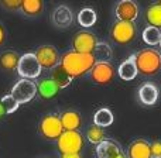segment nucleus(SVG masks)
Returning a JSON list of instances; mask_svg holds the SVG:
<instances>
[{
    "label": "nucleus",
    "instance_id": "c9c22d12",
    "mask_svg": "<svg viewBox=\"0 0 161 158\" xmlns=\"http://www.w3.org/2000/svg\"><path fill=\"white\" fill-rule=\"evenodd\" d=\"M160 61H161V57H160Z\"/></svg>",
    "mask_w": 161,
    "mask_h": 158
},
{
    "label": "nucleus",
    "instance_id": "a878e982",
    "mask_svg": "<svg viewBox=\"0 0 161 158\" xmlns=\"http://www.w3.org/2000/svg\"><path fill=\"white\" fill-rule=\"evenodd\" d=\"M160 40H161L160 28L151 27V25H148V27L144 28V31H143V41H144L147 45L154 47V45L160 44Z\"/></svg>",
    "mask_w": 161,
    "mask_h": 158
},
{
    "label": "nucleus",
    "instance_id": "473e14b6",
    "mask_svg": "<svg viewBox=\"0 0 161 158\" xmlns=\"http://www.w3.org/2000/svg\"><path fill=\"white\" fill-rule=\"evenodd\" d=\"M6 110H4V107H3V105H2V102H0V119H3V117L6 116Z\"/></svg>",
    "mask_w": 161,
    "mask_h": 158
},
{
    "label": "nucleus",
    "instance_id": "72a5a7b5",
    "mask_svg": "<svg viewBox=\"0 0 161 158\" xmlns=\"http://www.w3.org/2000/svg\"><path fill=\"white\" fill-rule=\"evenodd\" d=\"M116 158H127V157L123 155V154H120V155H119V157H116Z\"/></svg>",
    "mask_w": 161,
    "mask_h": 158
},
{
    "label": "nucleus",
    "instance_id": "e433bc0d",
    "mask_svg": "<svg viewBox=\"0 0 161 158\" xmlns=\"http://www.w3.org/2000/svg\"><path fill=\"white\" fill-rule=\"evenodd\" d=\"M160 3H161V2H160Z\"/></svg>",
    "mask_w": 161,
    "mask_h": 158
},
{
    "label": "nucleus",
    "instance_id": "6ab92c4d",
    "mask_svg": "<svg viewBox=\"0 0 161 158\" xmlns=\"http://www.w3.org/2000/svg\"><path fill=\"white\" fill-rule=\"evenodd\" d=\"M20 58H21V55L16 51H4V52L0 54V68L4 71H8V72L17 69Z\"/></svg>",
    "mask_w": 161,
    "mask_h": 158
},
{
    "label": "nucleus",
    "instance_id": "9d476101",
    "mask_svg": "<svg viewBox=\"0 0 161 158\" xmlns=\"http://www.w3.org/2000/svg\"><path fill=\"white\" fill-rule=\"evenodd\" d=\"M89 78L96 85H108L114 78V68L110 62H96L89 72Z\"/></svg>",
    "mask_w": 161,
    "mask_h": 158
},
{
    "label": "nucleus",
    "instance_id": "f704fd0d",
    "mask_svg": "<svg viewBox=\"0 0 161 158\" xmlns=\"http://www.w3.org/2000/svg\"><path fill=\"white\" fill-rule=\"evenodd\" d=\"M158 45H160V48H161V40H160V44Z\"/></svg>",
    "mask_w": 161,
    "mask_h": 158
},
{
    "label": "nucleus",
    "instance_id": "f03ea898",
    "mask_svg": "<svg viewBox=\"0 0 161 158\" xmlns=\"http://www.w3.org/2000/svg\"><path fill=\"white\" fill-rule=\"evenodd\" d=\"M161 54L154 48H143L136 54V65L139 74L146 76L156 75L161 69Z\"/></svg>",
    "mask_w": 161,
    "mask_h": 158
},
{
    "label": "nucleus",
    "instance_id": "4be33fe9",
    "mask_svg": "<svg viewBox=\"0 0 161 158\" xmlns=\"http://www.w3.org/2000/svg\"><path fill=\"white\" fill-rule=\"evenodd\" d=\"M114 122V116L112 113L110 109L102 107L99 110H96V113L93 114V124L99 126V127H109L112 123Z\"/></svg>",
    "mask_w": 161,
    "mask_h": 158
},
{
    "label": "nucleus",
    "instance_id": "2f4dec72",
    "mask_svg": "<svg viewBox=\"0 0 161 158\" xmlns=\"http://www.w3.org/2000/svg\"><path fill=\"white\" fill-rule=\"evenodd\" d=\"M59 158H82V157H80V154H64Z\"/></svg>",
    "mask_w": 161,
    "mask_h": 158
},
{
    "label": "nucleus",
    "instance_id": "6e6552de",
    "mask_svg": "<svg viewBox=\"0 0 161 158\" xmlns=\"http://www.w3.org/2000/svg\"><path fill=\"white\" fill-rule=\"evenodd\" d=\"M34 55L42 69L53 71L61 62V55H59L58 50L53 45H41L34 51Z\"/></svg>",
    "mask_w": 161,
    "mask_h": 158
},
{
    "label": "nucleus",
    "instance_id": "a211bd4d",
    "mask_svg": "<svg viewBox=\"0 0 161 158\" xmlns=\"http://www.w3.org/2000/svg\"><path fill=\"white\" fill-rule=\"evenodd\" d=\"M59 90H61V89L58 88V85H57L51 78L41 79L38 82V85H37V93H38L40 97L44 100L54 99V97L59 93Z\"/></svg>",
    "mask_w": 161,
    "mask_h": 158
},
{
    "label": "nucleus",
    "instance_id": "20e7f679",
    "mask_svg": "<svg viewBox=\"0 0 161 158\" xmlns=\"http://www.w3.org/2000/svg\"><path fill=\"white\" fill-rule=\"evenodd\" d=\"M59 154H80L83 148V136L79 131H64L57 140Z\"/></svg>",
    "mask_w": 161,
    "mask_h": 158
},
{
    "label": "nucleus",
    "instance_id": "4468645a",
    "mask_svg": "<svg viewBox=\"0 0 161 158\" xmlns=\"http://www.w3.org/2000/svg\"><path fill=\"white\" fill-rule=\"evenodd\" d=\"M137 96L139 100L146 106H151L158 100V89L154 83L151 82H146L137 90Z\"/></svg>",
    "mask_w": 161,
    "mask_h": 158
},
{
    "label": "nucleus",
    "instance_id": "39448f33",
    "mask_svg": "<svg viewBox=\"0 0 161 158\" xmlns=\"http://www.w3.org/2000/svg\"><path fill=\"white\" fill-rule=\"evenodd\" d=\"M10 95L19 105H25L37 96V83L30 79H20L11 88Z\"/></svg>",
    "mask_w": 161,
    "mask_h": 158
},
{
    "label": "nucleus",
    "instance_id": "2eb2a0df",
    "mask_svg": "<svg viewBox=\"0 0 161 158\" xmlns=\"http://www.w3.org/2000/svg\"><path fill=\"white\" fill-rule=\"evenodd\" d=\"M72 21H74V14L68 6L61 4L54 10V13H53L54 25H57L59 28H67L72 24Z\"/></svg>",
    "mask_w": 161,
    "mask_h": 158
},
{
    "label": "nucleus",
    "instance_id": "aec40b11",
    "mask_svg": "<svg viewBox=\"0 0 161 158\" xmlns=\"http://www.w3.org/2000/svg\"><path fill=\"white\" fill-rule=\"evenodd\" d=\"M44 10V3L41 0H21V11L27 17H37Z\"/></svg>",
    "mask_w": 161,
    "mask_h": 158
},
{
    "label": "nucleus",
    "instance_id": "b1692460",
    "mask_svg": "<svg viewBox=\"0 0 161 158\" xmlns=\"http://www.w3.org/2000/svg\"><path fill=\"white\" fill-rule=\"evenodd\" d=\"M146 20L151 27L161 28V3H154L146 11Z\"/></svg>",
    "mask_w": 161,
    "mask_h": 158
},
{
    "label": "nucleus",
    "instance_id": "393cba45",
    "mask_svg": "<svg viewBox=\"0 0 161 158\" xmlns=\"http://www.w3.org/2000/svg\"><path fill=\"white\" fill-rule=\"evenodd\" d=\"M92 55L95 57L96 62H110L112 48L109 47L106 42H97V45L95 47Z\"/></svg>",
    "mask_w": 161,
    "mask_h": 158
},
{
    "label": "nucleus",
    "instance_id": "f8f14e48",
    "mask_svg": "<svg viewBox=\"0 0 161 158\" xmlns=\"http://www.w3.org/2000/svg\"><path fill=\"white\" fill-rule=\"evenodd\" d=\"M95 153H96L97 158H116L120 154H123L120 145L114 140L109 139H105L102 143H99L95 148Z\"/></svg>",
    "mask_w": 161,
    "mask_h": 158
},
{
    "label": "nucleus",
    "instance_id": "7ed1b4c3",
    "mask_svg": "<svg viewBox=\"0 0 161 158\" xmlns=\"http://www.w3.org/2000/svg\"><path fill=\"white\" fill-rule=\"evenodd\" d=\"M38 133L44 140L48 141H57L64 133V127H62L59 114L50 113L45 114L38 123Z\"/></svg>",
    "mask_w": 161,
    "mask_h": 158
},
{
    "label": "nucleus",
    "instance_id": "dca6fc26",
    "mask_svg": "<svg viewBox=\"0 0 161 158\" xmlns=\"http://www.w3.org/2000/svg\"><path fill=\"white\" fill-rule=\"evenodd\" d=\"M64 131H79L82 126V117L76 110H65L59 114Z\"/></svg>",
    "mask_w": 161,
    "mask_h": 158
},
{
    "label": "nucleus",
    "instance_id": "412c9836",
    "mask_svg": "<svg viewBox=\"0 0 161 158\" xmlns=\"http://www.w3.org/2000/svg\"><path fill=\"white\" fill-rule=\"evenodd\" d=\"M50 78L53 79L57 85H58L59 89L67 88V86H69L71 82H72V76H71L69 74H68L67 71L61 67V65L55 67L53 71H51V76H50Z\"/></svg>",
    "mask_w": 161,
    "mask_h": 158
},
{
    "label": "nucleus",
    "instance_id": "5701e85b",
    "mask_svg": "<svg viewBox=\"0 0 161 158\" xmlns=\"http://www.w3.org/2000/svg\"><path fill=\"white\" fill-rule=\"evenodd\" d=\"M78 23H79V25H82L83 28H89V27H92V25L96 23V20H97V14H96V11L93 10V8H91V7H83L82 10L78 13Z\"/></svg>",
    "mask_w": 161,
    "mask_h": 158
},
{
    "label": "nucleus",
    "instance_id": "c756f323",
    "mask_svg": "<svg viewBox=\"0 0 161 158\" xmlns=\"http://www.w3.org/2000/svg\"><path fill=\"white\" fill-rule=\"evenodd\" d=\"M150 151L151 158H161V141L150 143Z\"/></svg>",
    "mask_w": 161,
    "mask_h": 158
},
{
    "label": "nucleus",
    "instance_id": "0eeeda50",
    "mask_svg": "<svg viewBox=\"0 0 161 158\" xmlns=\"http://www.w3.org/2000/svg\"><path fill=\"white\" fill-rule=\"evenodd\" d=\"M41 71L42 68L40 67L34 52H27L21 55L19 67H17V74L21 76V79H37L41 75Z\"/></svg>",
    "mask_w": 161,
    "mask_h": 158
},
{
    "label": "nucleus",
    "instance_id": "bb28decb",
    "mask_svg": "<svg viewBox=\"0 0 161 158\" xmlns=\"http://www.w3.org/2000/svg\"><path fill=\"white\" fill-rule=\"evenodd\" d=\"M86 139H88L89 143H92V144L97 145L99 143H102L103 140L106 139L105 130H103L102 127H99V126L92 124L91 127L88 128V131H86Z\"/></svg>",
    "mask_w": 161,
    "mask_h": 158
},
{
    "label": "nucleus",
    "instance_id": "423d86ee",
    "mask_svg": "<svg viewBox=\"0 0 161 158\" xmlns=\"http://www.w3.org/2000/svg\"><path fill=\"white\" fill-rule=\"evenodd\" d=\"M136 33L137 28L134 23H126L117 20L110 28V38L116 44L126 45L136 38Z\"/></svg>",
    "mask_w": 161,
    "mask_h": 158
},
{
    "label": "nucleus",
    "instance_id": "f3484780",
    "mask_svg": "<svg viewBox=\"0 0 161 158\" xmlns=\"http://www.w3.org/2000/svg\"><path fill=\"white\" fill-rule=\"evenodd\" d=\"M117 74L122 80H133L139 75V69L136 65V54L130 55L126 61L120 64V67L117 68Z\"/></svg>",
    "mask_w": 161,
    "mask_h": 158
},
{
    "label": "nucleus",
    "instance_id": "ddd939ff",
    "mask_svg": "<svg viewBox=\"0 0 161 158\" xmlns=\"http://www.w3.org/2000/svg\"><path fill=\"white\" fill-rule=\"evenodd\" d=\"M127 158H151L150 143L144 139L131 141L127 147Z\"/></svg>",
    "mask_w": 161,
    "mask_h": 158
},
{
    "label": "nucleus",
    "instance_id": "1a4fd4ad",
    "mask_svg": "<svg viewBox=\"0 0 161 158\" xmlns=\"http://www.w3.org/2000/svg\"><path fill=\"white\" fill-rule=\"evenodd\" d=\"M97 38L88 30H80L72 38V51L79 54H92L97 45Z\"/></svg>",
    "mask_w": 161,
    "mask_h": 158
},
{
    "label": "nucleus",
    "instance_id": "7c9ffc66",
    "mask_svg": "<svg viewBox=\"0 0 161 158\" xmlns=\"http://www.w3.org/2000/svg\"><path fill=\"white\" fill-rule=\"evenodd\" d=\"M4 41H6V28H4V25L0 23V47L4 44Z\"/></svg>",
    "mask_w": 161,
    "mask_h": 158
},
{
    "label": "nucleus",
    "instance_id": "f257e3e1",
    "mask_svg": "<svg viewBox=\"0 0 161 158\" xmlns=\"http://www.w3.org/2000/svg\"><path fill=\"white\" fill-rule=\"evenodd\" d=\"M95 64H96V59L92 54H79L75 51H68L62 54L61 62H59V65L72 76V79L89 74Z\"/></svg>",
    "mask_w": 161,
    "mask_h": 158
},
{
    "label": "nucleus",
    "instance_id": "c85d7f7f",
    "mask_svg": "<svg viewBox=\"0 0 161 158\" xmlns=\"http://www.w3.org/2000/svg\"><path fill=\"white\" fill-rule=\"evenodd\" d=\"M0 4L8 11H16L20 10V7H21V0H4Z\"/></svg>",
    "mask_w": 161,
    "mask_h": 158
},
{
    "label": "nucleus",
    "instance_id": "9b49d317",
    "mask_svg": "<svg viewBox=\"0 0 161 158\" xmlns=\"http://www.w3.org/2000/svg\"><path fill=\"white\" fill-rule=\"evenodd\" d=\"M114 14L119 21L134 23V20L139 17V6L133 0H122L114 7Z\"/></svg>",
    "mask_w": 161,
    "mask_h": 158
},
{
    "label": "nucleus",
    "instance_id": "cd10ccee",
    "mask_svg": "<svg viewBox=\"0 0 161 158\" xmlns=\"http://www.w3.org/2000/svg\"><path fill=\"white\" fill-rule=\"evenodd\" d=\"M0 102H2V105H3V107H4V110H6V113L7 114H11V113H14V112L19 109V103L14 100V97L11 96V95H6V96H3L2 99H0Z\"/></svg>",
    "mask_w": 161,
    "mask_h": 158
}]
</instances>
